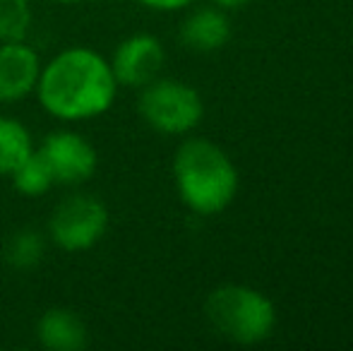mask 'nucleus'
<instances>
[{
	"label": "nucleus",
	"instance_id": "obj_13",
	"mask_svg": "<svg viewBox=\"0 0 353 351\" xmlns=\"http://www.w3.org/2000/svg\"><path fill=\"white\" fill-rule=\"evenodd\" d=\"M8 178H10V183H12L14 192H19V195H24V197L46 195V192L56 185V181H53L51 171H48L43 157L39 154V150H34Z\"/></svg>",
	"mask_w": 353,
	"mask_h": 351
},
{
	"label": "nucleus",
	"instance_id": "obj_15",
	"mask_svg": "<svg viewBox=\"0 0 353 351\" xmlns=\"http://www.w3.org/2000/svg\"><path fill=\"white\" fill-rule=\"evenodd\" d=\"M137 3L149 10H157V12H176V10L192 5L195 0H137Z\"/></svg>",
	"mask_w": 353,
	"mask_h": 351
},
{
	"label": "nucleus",
	"instance_id": "obj_1",
	"mask_svg": "<svg viewBox=\"0 0 353 351\" xmlns=\"http://www.w3.org/2000/svg\"><path fill=\"white\" fill-rule=\"evenodd\" d=\"M118 89L106 56L87 46H70L43 63L34 97L48 116L77 123L111 111Z\"/></svg>",
	"mask_w": 353,
	"mask_h": 351
},
{
	"label": "nucleus",
	"instance_id": "obj_14",
	"mask_svg": "<svg viewBox=\"0 0 353 351\" xmlns=\"http://www.w3.org/2000/svg\"><path fill=\"white\" fill-rule=\"evenodd\" d=\"M32 24L34 10L29 0H0V43L24 41Z\"/></svg>",
	"mask_w": 353,
	"mask_h": 351
},
{
	"label": "nucleus",
	"instance_id": "obj_10",
	"mask_svg": "<svg viewBox=\"0 0 353 351\" xmlns=\"http://www.w3.org/2000/svg\"><path fill=\"white\" fill-rule=\"evenodd\" d=\"M181 43L188 51L214 53L223 48L231 39V22L219 8H200L188 14L181 24Z\"/></svg>",
	"mask_w": 353,
	"mask_h": 351
},
{
	"label": "nucleus",
	"instance_id": "obj_6",
	"mask_svg": "<svg viewBox=\"0 0 353 351\" xmlns=\"http://www.w3.org/2000/svg\"><path fill=\"white\" fill-rule=\"evenodd\" d=\"M51 171L56 185H82L99 169V152L84 135L74 130H53L37 147Z\"/></svg>",
	"mask_w": 353,
	"mask_h": 351
},
{
	"label": "nucleus",
	"instance_id": "obj_16",
	"mask_svg": "<svg viewBox=\"0 0 353 351\" xmlns=\"http://www.w3.org/2000/svg\"><path fill=\"white\" fill-rule=\"evenodd\" d=\"M216 8L221 10H238V8H245V5H250L252 0H212Z\"/></svg>",
	"mask_w": 353,
	"mask_h": 351
},
{
	"label": "nucleus",
	"instance_id": "obj_7",
	"mask_svg": "<svg viewBox=\"0 0 353 351\" xmlns=\"http://www.w3.org/2000/svg\"><path fill=\"white\" fill-rule=\"evenodd\" d=\"M108 63H111L118 87L142 89L161 75L163 63H166V48L159 37L140 32L123 39Z\"/></svg>",
	"mask_w": 353,
	"mask_h": 351
},
{
	"label": "nucleus",
	"instance_id": "obj_12",
	"mask_svg": "<svg viewBox=\"0 0 353 351\" xmlns=\"http://www.w3.org/2000/svg\"><path fill=\"white\" fill-rule=\"evenodd\" d=\"M46 239L37 229H19L8 239L3 248V258L12 270H34L43 260Z\"/></svg>",
	"mask_w": 353,
	"mask_h": 351
},
{
	"label": "nucleus",
	"instance_id": "obj_5",
	"mask_svg": "<svg viewBox=\"0 0 353 351\" xmlns=\"http://www.w3.org/2000/svg\"><path fill=\"white\" fill-rule=\"evenodd\" d=\"M108 231V207L89 192L63 197L48 214L46 239L65 253L92 250Z\"/></svg>",
	"mask_w": 353,
	"mask_h": 351
},
{
	"label": "nucleus",
	"instance_id": "obj_4",
	"mask_svg": "<svg viewBox=\"0 0 353 351\" xmlns=\"http://www.w3.org/2000/svg\"><path fill=\"white\" fill-rule=\"evenodd\" d=\"M137 111L154 132L185 135L200 126L205 116V101L195 87L159 75L140 89Z\"/></svg>",
	"mask_w": 353,
	"mask_h": 351
},
{
	"label": "nucleus",
	"instance_id": "obj_11",
	"mask_svg": "<svg viewBox=\"0 0 353 351\" xmlns=\"http://www.w3.org/2000/svg\"><path fill=\"white\" fill-rule=\"evenodd\" d=\"M34 150V137L24 123L12 116H0V176L8 178Z\"/></svg>",
	"mask_w": 353,
	"mask_h": 351
},
{
	"label": "nucleus",
	"instance_id": "obj_8",
	"mask_svg": "<svg viewBox=\"0 0 353 351\" xmlns=\"http://www.w3.org/2000/svg\"><path fill=\"white\" fill-rule=\"evenodd\" d=\"M41 58L24 41L0 43V103H19L37 92Z\"/></svg>",
	"mask_w": 353,
	"mask_h": 351
},
{
	"label": "nucleus",
	"instance_id": "obj_17",
	"mask_svg": "<svg viewBox=\"0 0 353 351\" xmlns=\"http://www.w3.org/2000/svg\"><path fill=\"white\" fill-rule=\"evenodd\" d=\"M51 3H58V5H79L84 0H51Z\"/></svg>",
	"mask_w": 353,
	"mask_h": 351
},
{
	"label": "nucleus",
	"instance_id": "obj_2",
	"mask_svg": "<svg viewBox=\"0 0 353 351\" xmlns=\"http://www.w3.org/2000/svg\"><path fill=\"white\" fill-rule=\"evenodd\" d=\"M173 183L192 214L214 217L236 200L238 169L212 140L190 137L173 154Z\"/></svg>",
	"mask_w": 353,
	"mask_h": 351
},
{
	"label": "nucleus",
	"instance_id": "obj_3",
	"mask_svg": "<svg viewBox=\"0 0 353 351\" xmlns=\"http://www.w3.org/2000/svg\"><path fill=\"white\" fill-rule=\"evenodd\" d=\"M205 318L223 339L243 347L265 342L276 328L274 303L245 284L216 286L205 301Z\"/></svg>",
	"mask_w": 353,
	"mask_h": 351
},
{
	"label": "nucleus",
	"instance_id": "obj_9",
	"mask_svg": "<svg viewBox=\"0 0 353 351\" xmlns=\"http://www.w3.org/2000/svg\"><path fill=\"white\" fill-rule=\"evenodd\" d=\"M37 339L48 351H82L89 344V330L84 320L70 308H48L37 320Z\"/></svg>",
	"mask_w": 353,
	"mask_h": 351
}]
</instances>
